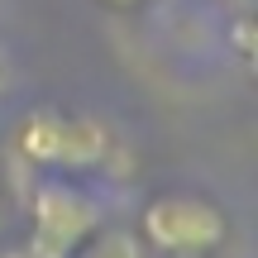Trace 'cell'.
Returning a JSON list of instances; mask_svg holds the SVG:
<instances>
[{
	"label": "cell",
	"mask_w": 258,
	"mask_h": 258,
	"mask_svg": "<svg viewBox=\"0 0 258 258\" xmlns=\"http://www.w3.org/2000/svg\"><path fill=\"white\" fill-rule=\"evenodd\" d=\"M15 153L29 167H38V172H57V177H77L82 182V177L110 167L115 134L96 115L38 105V110H29L15 124Z\"/></svg>",
	"instance_id": "6da1fadb"
},
{
	"label": "cell",
	"mask_w": 258,
	"mask_h": 258,
	"mask_svg": "<svg viewBox=\"0 0 258 258\" xmlns=\"http://www.w3.org/2000/svg\"><path fill=\"white\" fill-rule=\"evenodd\" d=\"M139 244L167 258H215L230 244L234 225L220 201L206 191H186V186H167L153 191L139 211Z\"/></svg>",
	"instance_id": "7a4b0ae2"
},
{
	"label": "cell",
	"mask_w": 258,
	"mask_h": 258,
	"mask_svg": "<svg viewBox=\"0 0 258 258\" xmlns=\"http://www.w3.org/2000/svg\"><path fill=\"white\" fill-rule=\"evenodd\" d=\"M34 230H29V258H72L101 230V211H96L91 191L77 177H53L34 191L29 201Z\"/></svg>",
	"instance_id": "3957f363"
},
{
	"label": "cell",
	"mask_w": 258,
	"mask_h": 258,
	"mask_svg": "<svg viewBox=\"0 0 258 258\" xmlns=\"http://www.w3.org/2000/svg\"><path fill=\"white\" fill-rule=\"evenodd\" d=\"M72 258H144V244L134 230H96Z\"/></svg>",
	"instance_id": "277c9868"
},
{
	"label": "cell",
	"mask_w": 258,
	"mask_h": 258,
	"mask_svg": "<svg viewBox=\"0 0 258 258\" xmlns=\"http://www.w3.org/2000/svg\"><path fill=\"white\" fill-rule=\"evenodd\" d=\"M10 82H15V72H10V53L0 48V96L10 91Z\"/></svg>",
	"instance_id": "5b68a950"
},
{
	"label": "cell",
	"mask_w": 258,
	"mask_h": 258,
	"mask_svg": "<svg viewBox=\"0 0 258 258\" xmlns=\"http://www.w3.org/2000/svg\"><path fill=\"white\" fill-rule=\"evenodd\" d=\"M96 5H105V10H134V5H144V0H96Z\"/></svg>",
	"instance_id": "8992f818"
},
{
	"label": "cell",
	"mask_w": 258,
	"mask_h": 258,
	"mask_svg": "<svg viewBox=\"0 0 258 258\" xmlns=\"http://www.w3.org/2000/svg\"><path fill=\"white\" fill-rule=\"evenodd\" d=\"M0 225H5V196H0Z\"/></svg>",
	"instance_id": "52a82bcc"
}]
</instances>
